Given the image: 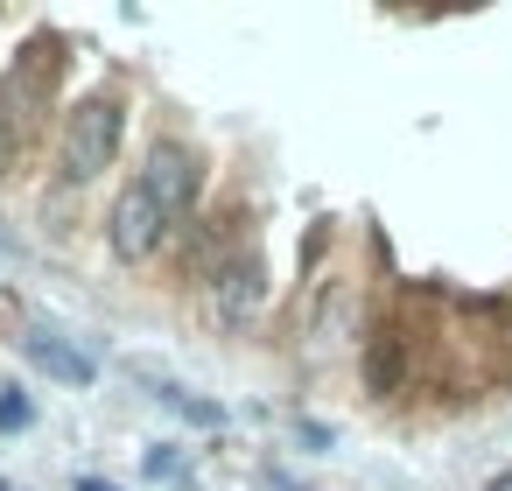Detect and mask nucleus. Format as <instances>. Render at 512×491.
I'll return each instance as SVG.
<instances>
[{"mask_svg":"<svg viewBox=\"0 0 512 491\" xmlns=\"http://www.w3.org/2000/svg\"><path fill=\"white\" fill-rule=\"evenodd\" d=\"M120 134H127V106L120 99H106V92H92V99H78L71 106V120H64V183H92V176H106V162L120 155Z\"/></svg>","mask_w":512,"mask_h":491,"instance_id":"nucleus-1","label":"nucleus"},{"mask_svg":"<svg viewBox=\"0 0 512 491\" xmlns=\"http://www.w3.org/2000/svg\"><path fill=\"white\" fill-rule=\"evenodd\" d=\"M57 71H64V43H57V36H36V43L8 64V78H0V113H8L22 134H29V127H36V113L50 106Z\"/></svg>","mask_w":512,"mask_h":491,"instance_id":"nucleus-2","label":"nucleus"},{"mask_svg":"<svg viewBox=\"0 0 512 491\" xmlns=\"http://www.w3.org/2000/svg\"><path fill=\"white\" fill-rule=\"evenodd\" d=\"M162 232H169V211L148 197V183L134 176L127 190H120V204H113V218H106V239H113V253L120 260H155V246H162Z\"/></svg>","mask_w":512,"mask_h":491,"instance_id":"nucleus-3","label":"nucleus"},{"mask_svg":"<svg viewBox=\"0 0 512 491\" xmlns=\"http://www.w3.org/2000/svg\"><path fill=\"white\" fill-rule=\"evenodd\" d=\"M197 155L190 148H176V141H155L148 148V169H141V183H148V197L169 211V225L176 218H190V204H197Z\"/></svg>","mask_w":512,"mask_h":491,"instance_id":"nucleus-4","label":"nucleus"},{"mask_svg":"<svg viewBox=\"0 0 512 491\" xmlns=\"http://www.w3.org/2000/svg\"><path fill=\"white\" fill-rule=\"evenodd\" d=\"M260 295H267V267H260V253H239V260L211 281V302H218V316H232V323H246V316L260 309Z\"/></svg>","mask_w":512,"mask_h":491,"instance_id":"nucleus-5","label":"nucleus"},{"mask_svg":"<svg viewBox=\"0 0 512 491\" xmlns=\"http://www.w3.org/2000/svg\"><path fill=\"white\" fill-rule=\"evenodd\" d=\"M22 351H29V365H43L50 379H64V386H92V358H85V351H71L64 337L36 330V337H29Z\"/></svg>","mask_w":512,"mask_h":491,"instance_id":"nucleus-6","label":"nucleus"},{"mask_svg":"<svg viewBox=\"0 0 512 491\" xmlns=\"http://www.w3.org/2000/svg\"><path fill=\"white\" fill-rule=\"evenodd\" d=\"M400 379H407V351H400V337H372V351H365V393H400Z\"/></svg>","mask_w":512,"mask_h":491,"instance_id":"nucleus-7","label":"nucleus"},{"mask_svg":"<svg viewBox=\"0 0 512 491\" xmlns=\"http://www.w3.org/2000/svg\"><path fill=\"white\" fill-rule=\"evenodd\" d=\"M134 372H141V379L155 386V400H162V407H176L183 421H197V428H218V421H225V414H218L211 400H197V393H183V386H169V379H155L148 365H134Z\"/></svg>","mask_w":512,"mask_h":491,"instance_id":"nucleus-8","label":"nucleus"},{"mask_svg":"<svg viewBox=\"0 0 512 491\" xmlns=\"http://www.w3.org/2000/svg\"><path fill=\"white\" fill-rule=\"evenodd\" d=\"M15 155H22V127H15L8 113H0V176L15 169Z\"/></svg>","mask_w":512,"mask_h":491,"instance_id":"nucleus-9","label":"nucleus"},{"mask_svg":"<svg viewBox=\"0 0 512 491\" xmlns=\"http://www.w3.org/2000/svg\"><path fill=\"white\" fill-rule=\"evenodd\" d=\"M148 477H183V456L176 449H148Z\"/></svg>","mask_w":512,"mask_h":491,"instance_id":"nucleus-10","label":"nucleus"},{"mask_svg":"<svg viewBox=\"0 0 512 491\" xmlns=\"http://www.w3.org/2000/svg\"><path fill=\"white\" fill-rule=\"evenodd\" d=\"M0 428H29V400H0Z\"/></svg>","mask_w":512,"mask_h":491,"instance_id":"nucleus-11","label":"nucleus"},{"mask_svg":"<svg viewBox=\"0 0 512 491\" xmlns=\"http://www.w3.org/2000/svg\"><path fill=\"white\" fill-rule=\"evenodd\" d=\"M78 491H120V484H106V477H78Z\"/></svg>","mask_w":512,"mask_h":491,"instance_id":"nucleus-12","label":"nucleus"},{"mask_svg":"<svg viewBox=\"0 0 512 491\" xmlns=\"http://www.w3.org/2000/svg\"><path fill=\"white\" fill-rule=\"evenodd\" d=\"M0 491H15V484H8V477H0Z\"/></svg>","mask_w":512,"mask_h":491,"instance_id":"nucleus-13","label":"nucleus"},{"mask_svg":"<svg viewBox=\"0 0 512 491\" xmlns=\"http://www.w3.org/2000/svg\"><path fill=\"white\" fill-rule=\"evenodd\" d=\"M0 260H8V246H0Z\"/></svg>","mask_w":512,"mask_h":491,"instance_id":"nucleus-14","label":"nucleus"}]
</instances>
